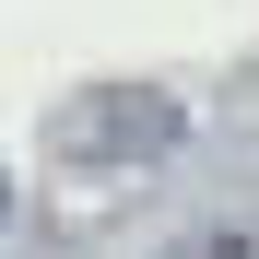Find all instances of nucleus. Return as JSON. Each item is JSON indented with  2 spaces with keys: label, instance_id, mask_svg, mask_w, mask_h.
I'll return each mask as SVG.
<instances>
[{
  "label": "nucleus",
  "instance_id": "1",
  "mask_svg": "<svg viewBox=\"0 0 259 259\" xmlns=\"http://www.w3.org/2000/svg\"><path fill=\"white\" fill-rule=\"evenodd\" d=\"M189 130V106L177 95H153V82H106V95H82V106H59V130L48 142L71 153V165H142V153H165Z\"/></svg>",
  "mask_w": 259,
  "mask_h": 259
},
{
  "label": "nucleus",
  "instance_id": "2",
  "mask_svg": "<svg viewBox=\"0 0 259 259\" xmlns=\"http://www.w3.org/2000/svg\"><path fill=\"white\" fill-rule=\"evenodd\" d=\"M165 259H259V247H247V236H177Z\"/></svg>",
  "mask_w": 259,
  "mask_h": 259
},
{
  "label": "nucleus",
  "instance_id": "3",
  "mask_svg": "<svg viewBox=\"0 0 259 259\" xmlns=\"http://www.w3.org/2000/svg\"><path fill=\"white\" fill-rule=\"evenodd\" d=\"M0 212H12V189H0Z\"/></svg>",
  "mask_w": 259,
  "mask_h": 259
}]
</instances>
